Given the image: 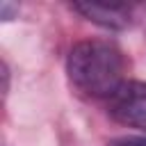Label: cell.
<instances>
[{
    "instance_id": "obj_2",
    "label": "cell",
    "mask_w": 146,
    "mask_h": 146,
    "mask_svg": "<svg viewBox=\"0 0 146 146\" xmlns=\"http://www.w3.org/2000/svg\"><path fill=\"white\" fill-rule=\"evenodd\" d=\"M110 116L128 128L146 130V82L125 80L112 98H107Z\"/></svg>"
},
{
    "instance_id": "obj_3",
    "label": "cell",
    "mask_w": 146,
    "mask_h": 146,
    "mask_svg": "<svg viewBox=\"0 0 146 146\" xmlns=\"http://www.w3.org/2000/svg\"><path fill=\"white\" fill-rule=\"evenodd\" d=\"M73 9L82 14L87 21L107 27V30H123L130 25V7L128 5H107V2H75Z\"/></svg>"
},
{
    "instance_id": "obj_1",
    "label": "cell",
    "mask_w": 146,
    "mask_h": 146,
    "mask_svg": "<svg viewBox=\"0 0 146 146\" xmlns=\"http://www.w3.org/2000/svg\"><path fill=\"white\" fill-rule=\"evenodd\" d=\"M125 68L121 48L105 39L78 41L66 57V75L73 89L87 98H112L125 82Z\"/></svg>"
},
{
    "instance_id": "obj_4",
    "label": "cell",
    "mask_w": 146,
    "mask_h": 146,
    "mask_svg": "<svg viewBox=\"0 0 146 146\" xmlns=\"http://www.w3.org/2000/svg\"><path fill=\"white\" fill-rule=\"evenodd\" d=\"M119 146H146V139H125Z\"/></svg>"
}]
</instances>
